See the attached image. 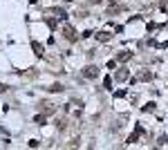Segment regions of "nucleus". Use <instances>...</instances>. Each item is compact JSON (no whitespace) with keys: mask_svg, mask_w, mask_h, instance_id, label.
Instances as JSON below:
<instances>
[{"mask_svg":"<svg viewBox=\"0 0 168 150\" xmlns=\"http://www.w3.org/2000/svg\"><path fill=\"white\" fill-rule=\"evenodd\" d=\"M63 36H65L70 43H76V41H79V36H76V32H74V27H70V25H63Z\"/></svg>","mask_w":168,"mask_h":150,"instance_id":"nucleus-1","label":"nucleus"},{"mask_svg":"<svg viewBox=\"0 0 168 150\" xmlns=\"http://www.w3.org/2000/svg\"><path fill=\"white\" fill-rule=\"evenodd\" d=\"M97 74H99L97 65H88V67L83 70V76H85V79H97Z\"/></svg>","mask_w":168,"mask_h":150,"instance_id":"nucleus-2","label":"nucleus"},{"mask_svg":"<svg viewBox=\"0 0 168 150\" xmlns=\"http://www.w3.org/2000/svg\"><path fill=\"white\" fill-rule=\"evenodd\" d=\"M139 135H144V128L137 123V128H135V135H130V137H128V144H135L137 139H139Z\"/></svg>","mask_w":168,"mask_h":150,"instance_id":"nucleus-3","label":"nucleus"},{"mask_svg":"<svg viewBox=\"0 0 168 150\" xmlns=\"http://www.w3.org/2000/svg\"><path fill=\"white\" fill-rule=\"evenodd\" d=\"M128 76H130V72H128L126 67H121V70H119V72L114 74V79H117V81H126Z\"/></svg>","mask_w":168,"mask_h":150,"instance_id":"nucleus-4","label":"nucleus"},{"mask_svg":"<svg viewBox=\"0 0 168 150\" xmlns=\"http://www.w3.org/2000/svg\"><path fill=\"white\" fill-rule=\"evenodd\" d=\"M32 49H34V54H36V56H43V52H45V47H43L41 43H36V41L32 43Z\"/></svg>","mask_w":168,"mask_h":150,"instance_id":"nucleus-5","label":"nucleus"},{"mask_svg":"<svg viewBox=\"0 0 168 150\" xmlns=\"http://www.w3.org/2000/svg\"><path fill=\"white\" fill-rule=\"evenodd\" d=\"M130 58H132V52H126L123 49V52L117 54V61H130Z\"/></svg>","mask_w":168,"mask_h":150,"instance_id":"nucleus-6","label":"nucleus"},{"mask_svg":"<svg viewBox=\"0 0 168 150\" xmlns=\"http://www.w3.org/2000/svg\"><path fill=\"white\" fill-rule=\"evenodd\" d=\"M97 38H99L101 43H108V41L112 38V34H110V32H99V34H97Z\"/></svg>","mask_w":168,"mask_h":150,"instance_id":"nucleus-7","label":"nucleus"},{"mask_svg":"<svg viewBox=\"0 0 168 150\" xmlns=\"http://www.w3.org/2000/svg\"><path fill=\"white\" fill-rule=\"evenodd\" d=\"M41 108H43L45 112H47V114H52V112L56 110V108H54V103H47V101H45V103H43V105H41Z\"/></svg>","mask_w":168,"mask_h":150,"instance_id":"nucleus-8","label":"nucleus"},{"mask_svg":"<svg viewBox=\"0 0 168 150\" xmlns=\"http://www.w3.org/2000/svg\"><path fill=\"white\" fill-rule=\"evenodd\" d=\"M50 90H52V92H63V85H61V83H54Z\"/></svg>","mask_w":168,"mask_h":150,"instance_id":"nucleus-9","label":"nucleus"},{"mask_svg":"<svg viewBox=\"0 0 168 150\" xmlns=\"http://www.w3.org/2000/svg\"><path fill=\"white\" fill-rule=\"evenodd\" d=\"M139 79H141V81H150V72H141V74H139Z\"/></svg>","mask_w":168,"mask_h":150,"instance_id":"nucleus-10","label":"nucleus"},{"mask_svg":"<svg viewBox=\"0 0 168 150\" xmlns=\"http://www.w3.org/2000/svg\"><path fill=\"white\" fill-rule=\"evenodd\" d=\"M103 88H106V90H110V88H112V79H110V76L103 81Z\"/></svg>","mask_w":168,"mask_h":150,"instance_id":"nucleus-11","label":"nucleus"},{"mask_svg":"<svg viewBox=\"0 0 168 150\" xmlns=\"http://www.w3.org/2000/svg\"><path fill=\"white\" fill-rule=\"evenodd\" d=\"M155 110V103H148V105H144V112H153Z\"/></svg>","mask_w":168,"mask_h":150,"instance_id":"nucleus-12","label":"nucleus"},{"mask_svg":"<svg viewBox=\"0 0 168 150\" xmlns=\"http://www.w3.org/2000/svg\"><path fill=\"white\" fill-rule=\"evenodd\" d=\"M5 90H7V85H2V83H0V94H2Z\"/></svg>","mask_w":168,"mask_h":150,"instance_id":"nucleus-13","label":"nucleus"},{"mask_svg":"<svg viewBox=\"0 0 168 150\" xmlns=\"http://www.w3.org/2000/svg\"><path fill=\"white\" fill-rule=\"evenodd\" d=\"M88 2H90V5H97V2H101V0H88Z\"/></svg>","mask_w":168,"mask_h":150,"instance_id":"nucleus-14","label":"nucleus"},{"mask_svg":"<svg viewBox=\"0 0 168 150\" xmlns=\"http://www.w3.org/2000/svg\"><path fill=\"white\" fill-rule=\"evenodd\" d=\"M67 2H72V0H67Z\"/></svg>","mask_w":168,"mask_h":150,"instance_id":"nucleus-15","label":"nucleus"}]
</instances>
